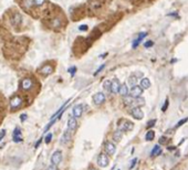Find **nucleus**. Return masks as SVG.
<instances>
[{
  "mask_svg": "<svg viewBox=\"0 0 188 170\" xmlns=\"http://www.w3.org/2000/svg\"><path fill=\"white\" fill-rule=\"evenodd\" d=\"M21 104H22V100L18 95H14L10 98V108H11V111H14V109L19 108L21 106Z\"/></svg>",
  "mask_w": 188,
  "mask_h": 170,
  "instance_id": "f257e3e1",
  "label": "nucleus"
},
{
  "mask_svg": "<svg viewBox=\"0 0 188 170\" xmlns=\"http://www.w3.org/2000/svg\"><path fill=\"white\" fill-rule=\"evenodd\" d=\"M133 128H134V124L130 120H123V122L119 123V129L122 130V132H130Z\"/></svg>",
  "mask_w": 188,
  "mask_h": 170,
  "instance_id": "f03ea898",
  "label": "nucleus"
},
{
  "mask_svg": "<svg viewBox=\"0 0 188 170\" xmlns=\"http://www.w3.org/2000/svg\"><path fill=\"white\" fill-rule=\"evenodd\" d=\"M61 161H62V152L60 150L54 151L53 155H52V157H51V162H52V165L58 166Z\"/></svg>",
  "mask_w": 188,
  "mask_h": 170,
  "instance_id": "7ed1b4c3",
  "label": "nucleus"
},
{
  "mask_svg": "<svg viewBox=\"0 0 188 170\" xmlns=\"http://www.w3.org/2000/svg\"><path fill=\"white\" fill-rule=\"evenodd\" d=\"M20 86H21L22 89H25V91H29L33 86V82H32V80L30 77H25L21 81V83H20Z\"/></svg>",
  "mask_w": 188,
  "mask_h": 170,
  "instance_id": "20e7f679",
  "label": "nucleus"
},
{
  "mask_svg": "<svg viewBox=\"0 0 188 170\" xmlns=\"http://www.w3.org/2000/svg\"><path fill=\"white\" fill-rule=\"evenodd\" d=\"M53 71H54L53 66H52V65H50V64H47V65H44V66H42L41 69L39 70V73H40V74H42L43 76H47V75H50V74H52V73H53Z\"/></svg>",
  "mask_w": 188,
  "mask_h": 170,
  "instance_id": "39448f33",
  "label": "nucleus"
},
{
  "mask_svg": "<svg viewBox=\"0 0 188 170\" xmlns=\"http://www.w3.org/2000/svg\"><path fill=\"white\" fill-rule=\"evenodd\" d=\"M131 115L135 119H143V117H144V113L139 107H134L131 111Z\"/></svg>",
  "mask_w": 188,
  "mask_h": 170,
  "instance_id": "423d86ee",
  "label": "nucleus"
},
{
  "mask_svg": "<svg viewBox=\"0 0 188 170\" xmlns=\"http://www.w3.org/2000/svg\"><path fill=\"white\" fill-rule=\"evenodd\" d=\"M108 162H110V159H108V157H107L105 154H101L100 156H99V158H97V164L102 168L106 167L107 165H108Z\"/></svg>",
  "mask_w": 188,
  "mask_h": 170,
  "instance_id": "0eeeda50",
  "label": "nucleus"
},
{
  "mask_svg": "<svg viewBox=\"0 0 188 170\" xmlns=\"http://www.w3.org/2000/svg\"><path fill=\"white\" fill-rule=\"evenodd\" d=\"M130 94H131L132 97H134V98H136V97H139L141 95L143 94V88L141 87V86H137V85H135V86H133L131 88V91H130Z\"/></svg>",
  "mask_w": 188,
  "mask_h": 170,
  "instance_id": "6e6552de",
  "label": "nucleus"
},
{
  "mask_svg": "<svg viewBox=\"0 0 188 170\" xmlns=\"http://www.w3.org/2000/svg\"><path fill=\"white\" fill-rule=\"evenodd\" d=\"M93 102L96 104V105H101L105 102V95L103 94L102 92H99L96 94L93 95Z\"/></svg>",
  "mask_w": 188,
  "mask_h": 170,
  "instance_id": "1a4fd4ad",
  "label": "nucleus"
},
{
  "mask_svg": "<svg viewBox=\"0 0 188 170\" xmlns=\"http://www.w3.org/2000/svg\"><path fill=\"white\" fill-rule=\"evenodd\" d=\"M72 138V134H71V130L69 129H67L65 132H63L62 137H61V140H60V143L63 144V145H65V144H68L70 140Z\"/></svg>",
  "mask_w": 188,
  "mask_h": 170,
  "instance_id": "9d476101",
  "label": "nucleus"
},
{
  "mask_svg": "<svg viewBox=\"0 0 188 170\" xmlns=\"http://www.w3.org/2000/svg\"><path fill=\"white\" fill-rule=\"evenodd\" d=\"M115 149H116V147H115V145L113 144L112 141L105 143V151L107 152V155H110V156L114 155L115 154Z\"/></svg>",
  "mask_w": 188,
  "mask_h": 170,
  "instance_id": "9b49d317",
  "label": "nucleus"
},
{
  "mask_svg": "<svg viewBox=\"0 0 188 170\" xmlns=\"http://www.w3.org/2000/svg\"><path fill=\"white\" fill-rule=\"evenodd\" d=\"M82 114H83V106H82V105H75L74 108H73V111H72L73 117L79 118V117H81L82 116Z\"/></svg>",
  "mask_w": 188,
  "mask_h": 170,
  "instance_id": "f8f14e48",
  "label": "nucleus"
},
{
  "mask_svg": "<svg viewBox=\"0 0 188 170\" xmlns=\"http://www.w3.org/2000/svg\"><path fill=\"white\" fill-rule=\"evenodd\" d=\"M119 86H121V84H119V81L117 80V79H114L112 82H111V92H112L113 94H116V93H119Z\"/></svg>",
  "mask_w": 188,
  "mask_h": 170,
  "instance_id": "ddd939ff",
  "label": "nucleus"
},
{
  "mask_svg": "<svg viewBox=\"0 0 188 170\" xmlns=\"http://www.w3.org/2000/svg\"><path fill=\"white\" fill-rule=\"evenodd\" d=\"M76 128H78V122L75 119V117H70L68 120V129L73 132Z\"/></svg>",
  "mask_w": 188,
  "mask_h": 170,
  "instance_id": "4468645a",
  "label": "nucleus"
},
{
  "mask_svg": "<svg viewBox=\"0 0 188 170\" xmlns=\"http://www.w3.org/2000/svg\"><path fill=\"white\" fill-rule=\"evenodd\" d=\"M146 36H147V32H143V33H141V34L138 36V38L134 40V42H133V44H132V46H133L134 49L137 48L138 45H139V43H141V41H142Z\"/></svg>",
  "mask_w": 188,
  "mask_h": 170,
  "instance_id": "2eb2a0df",
  "label": "nucleus"
},
{
  "mask_svg": "<svg viewBox=\"0 0 188 170\" xmlns=\"http://www.w3.org/2000/svg\"><path fill=\"white\" fill-rule=\"evenodd\" d=\"M21 20H22L21 14H20V13H16L12 18H11V23H12L13 25H20Z\"/></svg>",
  "mask_w": 188,
  "mask_h": 170,
  "instance_id": "dca6fc26",
  "label": "nucleus"
},
{
  "mask_svg": "<svg viewBox=\"0 0 188 170\" xmlns=\"http://www.w3.org/2000/svg\"><path fill=\"white\" fill-rule=\"evenodd\" d=\"M122 136H123V132L119 130V129H116L115 132H113V140L117 143V141H119L122 139Z\"/></svg>",
  "mask_w": 188,
  "mask_h": 170,
  "instance_id": "f3484780",
  "label": "nucleus"
},
{
  "mask_svg": "<svg viewBox=\"0 0 188 170\" xmlns=\"http://www.w3.org/2000/svg\"><path fill=\"white\" fill-rule=\"evenodd\" d=\"M162 154V147L159 145H156L154 148H153V150L150 152V155L153 156V157H155V156H159Z\"/></svg>",
  "mask_w": 188,
  "mask_h": 170,
  "instance_id": "a211bd4d",
  "label": "nucleus"
},
{
  "mask_svg": "<svg viewBox=\"0 0 188 170\" xmlns=\"http://www.w3.org/2000/svg\"><path fill=\"white\" fill-rule=\"evenodd\" d=\"M119 93L122 95L123 97L126 96V95H128V87H127V85H125V84L121 85V86H119Z\"/></svg>",
  "mask_w": 188,
  "mask_h": 170,
  "instance_id": "6ab92c4d",
  "label": "nucleus"
},
{
  "mask_svg": "<svg viewBox=\"0 0 188 170\" xmlns=\"http://www.w3.org/2000/svg\"><path fill=\"white\" fill-rule=\"evenodd\" d=\"M150 86V82L148 79H143L141 81V87L143 88V89H147Z\"/></svg>",
  "mask_w": 188,
  "mask_h": 170,
  "instance_id": "aec40b11",
  "label": "nucleus"
},
{
  "mask_svg": "<svg viewBox=\"0 0 188 170\" xmlns=\"http://www.w3.org/2000/svg\"><path fill=\"white\" fill-rule=\"evenodd\" d=\"M134 104H136V105H137L136 107L143 106V105L145 104V100L143 98V97H141V96H139V97H136V98L134 100V102H133V105H134Z\"/></svg>",
  "mask_w": 188,
  "mask_h": 170,
  "instance_id": "412c9836",
  "label": "nucleus"
},
{
  "mask_svg": "<svg viewBox=\"0 0 188 170\" xmlns=\"http://www.w3.org/2000/svg\"><path fill=\"white\" fill-rule=\"evenodd\" d=\"M137 80H138L137 76H135V75L130 76V77H128V84L133 87V86H135V85L137 84Z\"/></svg>",
  "mask_w": 188,
  "mask_h": 170,
  "instance_id": "4be33fe9",
  "label": "nucleus"
},
{
  "mask_svg": "<svg viewBox=\"0 0 188 170\" xmlns=\"http://www.w3.org/2000/svg\"><path fill=\"white\" fill-rule=\"evenodd\" d=\"M154 137H155V132H154V130H148V132H146V135H145V139L148 140V141L153 140Z\"/></svg>",
  "mask_w": 188,
  "mask_h": 170,
  "instance_id": "5701e85b",
  "label": "nucleus"
},
{
  "mask_svg": "<svg viewBox=\"0 0 188 170\" xmlns=\"http://www.w3.org/2000/svg\"><path fill=\"white\" fill-rule=\"evenodd\" d=\"M133 102H134V100H133V97L132 96H128V95H126V96H124V103H125L126 105H133Z\"/></svg>",
  "mask_w": 188,
  "mask_h": 170,
  "instance_id": "b1692460",
  "label": "nucleus"
},
{
  "mask_svg": "<svg viewBox=\"0 0 188 170\" xmlns=\"http://www.w3.org/2000/svg\"><path fill=\"white\" fill-rule=\"evenodd\" d=\"M103 87H104V89L107 91V92H111V81L105 80L104 83H103Z\"/></svg>",
  "mask_w": 188,
  "mask_h": 170,
  "instance_id": "393cba45",
  "label": "nucleus"
},
{
  "mask_svg": "<svg viewBox=\"0 0 188 170\" xmlns=\"http://www.w3.org/2000/svg\"><path fill=\"white\" fill-rule=\"evenodd\" d=\"M60 25H61V21H60V19L52 20V27H53V28H59Z\"/></svg>",
  "mask_w": 188,
  "mask_h": 170,
  "instance_id": "a878e982",
  "label": "nucleus"
},
{
  "mask_svg": "<svg viewBox=\"0 0 188 170\" xmlns=\"http://www.w3.org/2000/svg\"><path fill=\"white\" fill-rule=\"evenodd\" d=\"M23 6H25V8H30L31 6H34V5H33V0H25V1H23Z\"/></svg>",
  "mask_w": 188,
  "mask_h": 170,
  "instance_id": "bb28decb",
  "label": "nucleus"
},
{
  "mask_svg": "<svg viewBox=\"0 0 188 170\" xmlns=\"http://www.w3.org/2000/svg\"><path fill=\"white\" fill-rule=\"evenodd\" d=\"M44 2H45V0H33V5L38 7L42 6Z\"/></svg>",
  "mask_w": 188,
  "mask_h": 170,
  "instance_id": "cd10ccee",
  "label": "nucleus"
},
{
  "mask_svg": "<svg viewBox=\"0 0 188 170\" xmlns=\"http://www.w3.org/2000/svg\"><path fill=\"white\" fill-rule=\"evenodd\" d=\"M155 124H156V119H152V120H150V122L147 123V126H146V127H147V129L152 128V127L154 126Z\"/></svg>",
  "mask_w": 188,
  "mask_h": 170,
  "instance_id": "c85d7f7f",
  "label": "nucleus"
},
{
  "mask_svg": "<svg viewBox=\"0 0 188 170\" xmlns=\"http://www.w3.org/2000/svg\"><path fill=\"white\" fill-rule=\"evenodd\" d=\"M51 140H52V134H48V135L45 136V139H44V141H45V144H50Z\"/></svg>",
  "mask_w": 188,
  "mask_h": 170,
  "instance_id": "c756f323",
  "label": "nucleus"
},
{
  "mask_svg": "<svg viewBox=\"0 0 188 170\" xmlns=\"http://www.w3.org/2000/svg\"><path fill=\"white\" fill-rule=\"evenodd\" d=\"M188 120V117H186V118H183V119H180L178 123H177V125H176V127H180L182 125H184L186 122Z\"/></svg>",
  "mask_w": 188,
  "mask_h": 170,
  "instance_id": "7c9ffc66",
  "label": "nucleus"
},
{
  "mask_svg": "<svg viewBox=\"0 0 188 170\" xmlns=\"http://www.w3.org/2000/svg\"><path fill=\"white\" fill-rule=\"evenodd\" d=\"M104 68H105V64H103V65H101L100 68H99V69H97V70H96V71H95V73H94V76H96V75H97V74H99V73H100V72H102V71L104 70Z\"/></svg>",
  "mask_w": 188,
  "mask_h": 170,
  "instance_id": "2f4dec72",
  "label": "nucleus"
},
{
  "mask_svg": "<svg viewBox=\"0 0 188 170\" xmlns=\"http://www.w3.org/2000/svg\"><path fill=\"white\" fill-rule=\"evenodd\" d=\"M23 139L21 138V136H13V141L14 143H21Z\"/></svg>",
  "mask_w": 188,
  "mask_h": 170,
  "instance_id": "473e14b6",
  "label": "nucleus"
},
{
  "mask_svg": "<svg viewBox=\"0 0 188 170\" xmlns=\"http://www.w3.org/2000/svg\"><path fill=\"white\" fill-rule=\"evenodd\" d=\"M13 136H21V130H20V128H16V129L13 130Z\"/></svg>",
  "mask_w": 188,
  "mask_h": 170,
  "instance_id": "72a5a7b5",
  "label": "nucleus"
},
{
  "mask_svg": "<svg viewBox=\"0 0 188 170\" xmlns=\"http://www.w3.org/2000/svg\"><path fill=\"white\" fill-rule=\"evenodd\" d=\"M167 141H168V139L166 138V137H164V136L159 138V144H166Z\"/></svg>",
  "mask_w": 188,
  "mask_h": 170,
  "instance_id": "f704fd0d",
  "label": "nucleus"
},
{
  "mask_svg": "<svg viewBox=\"0 0 188 170\" xmlns=\"http://www.w3.org/2000/svg\"><path fill=\"white\" fill-rule=\"evenodd\" d=\"M27 118H28V115H27V114H21V115H20V119H21V122H25Z\"/></svg>",
  "mask_w": 188,
  "mask_h": 170,
  "instance_id": "c9c22d12",
  "label": "nucleus"
},
{
  "mask_svg": "<svg viewBox=\"0 0 188 170\" xmlns=\"http://www.w3.org/2000/svg\"><path fill=\"white\" fill-rule=\"evenodd\" d=\"M79 30H80V31H86V30H88V25H80V27H79Z\"/></svg>",
  "mask_w": 188,
  "mask_h": 170,
  "instance_id": "e433bc0d",
  "label": "nucleus"
},
{
  "mask_svg": "<svg viewBox=\"0 0 188 170\" xmlns=\"http://www.w3.org/2000/svg\"><path fill=\"white\" fill-rule=\"evenodd\" d=\"M167 107H168V100H166L165 104H164L163 107H162V111H163V112H165V111L167 109Z\"/></svg>",
  "mask_w": 188,
  "mask_h": 170,
  "instance_id": "4c0bfd02",
  "label": "nucleus"
},
{
  "mask_svg": "<svg viewBox=\"0 0 188 170\" xmlns=\"http://www.w3.org/2000/svg\"><path fill=\"white\" fill-rule=\"evenodd\" d=\"M136 162H137V159L135 158V159H133V161H132L131 166H130V169H133L134 167H135V165H136Z\"/></svg>",
  "mask_w": 188,
  "mask_h": 170,
  "instance_id": "58836bf2",
  "label": "nucleus"
},
{
  "mask_svg": "<svg viewBox=\"0 0 188 170\" xmlns=\"http://www.w3.org/2000/svg\"><path fill=\"white\" fill-rule=\"evenodd\" d=\"M5 135H6V130L5 129H2L1 132H0V141L3 139V137H5Z\"/></svg>",
  "mask_w": 188,
  "mask_h": 170,
  "instance_id": "ea45409f",
  "label": "nucleus"
},
{
  "mask_svg": "<svg viewBox=\"0 0 188 170\" xmlns=\"http://www.w3.org/2000/svg\"><path fill=\"white\" fill-rule=\"evenodd\" d=\"M75 71H76V68H74V66H73V69H70L69 70V72L71 73V75H72V76L75 74Z\"/></svg>",
  "mask_w": 188,
  "mask_h": 170,
  "instance_id": "a19ab883",
  "label": "nucleus"
},
{
  "mask_svg": "<svg viewBox=\"0 0 188 170\" xmlns=\"http://www.w3.org/2000/svg\"><path fill=\"white\" fill-rule=\"evenodd\" d=\"M145 48H150V46H152L153 45V42L152 41H148V42H145Z\"/></svg>",
  "mask_w": 188,
  "mask_h": 170,
  "instance_id": "79ce46f5",
  "label": "nucleus"
},
{
  "mask_svg": "<svg viewBox=\"0 0 188 170\" xmlns=\"http://www.w3.org/2000/svg\"><path fill=\"white\" fill-rule=\"evenodd\" d=\"M47 170H58V168H56V166H54V165H51Z\"/></svg>",
  "mask_w": 188,
  "mask_h": 170,
  "instance_id": "37998d69",
  "label": "nucleus"
},
{
  "mask_svg": "<svg viewBox=\"0 0 188 170\" xmlns=\"http://www.w3.org/2000/svg\"><path fill=\"white\" fill-rule=\"evenodd\" d=\"M41 141H42V139L40 138V139H39V140H38V143H37V144L34 145V147H36V148H38V147H39V145H40V143H41Z\"/></svg>",
  "mask_w": 188,
  "mask_h": 170,
  "instance_id": "c03bdc74",
  "label": "nucleus"
},
{
  "mask_svg": "<svg viewBox=\"0 0 188 170\" xmlns=\"http://www.w3.org/2000/svg\"><path fill=\"white\" fill-rule=\"evenodd\" d=\"M89 170H96L95 168H93V167H91V168H89Z\"/></svg>",
  "mask_w": 188,
  "mask_h": 170,
  "instance_id": "a18cd8bd",
  "label": "nucleus"
},
{
  "mask_svg": "<svg viewBox=\"0 0 188 170\" xmlns=\"http://www.w3.org/2000/svg\"></svg>",
  "mask_w": 188,
  "mask_h": 170,
  "instance_id": "49530a36",
  "label": "nucleus"
}]
</instances>
